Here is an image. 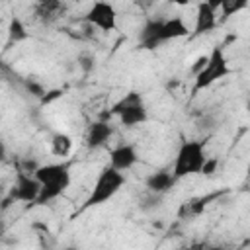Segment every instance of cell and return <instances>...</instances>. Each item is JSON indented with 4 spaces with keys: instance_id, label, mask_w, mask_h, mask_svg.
<instances>
[{
    "instance_id": "484cf974",
    "label": "cell",
    "mask_w": 250,
    "mask_h": 250,
    "mask_svg": "<svg viewBox=\"0 0 250 250\" xmlns=\"http://www.w3.org/2000/svg\"><path fill=\"white\" fill-rule=\"evenodd\" d=\"M205 2H207V4H209L213 10H219V8L223 6V2H225V0H205Z\"/></svg>"
},
{
    "instance_id": "f1b7e54d",
    "label": "cell",
    "mask_w": 250,
    "mask_h": 250,
    "mask_svg": "<svg viewBox=\"0 0 250 250\" xmlns=\"http://www.w3.org/2000/svg\"><path fill=\"white\" fill-rule=\"evenodd\" d=\"M248 111H250V104H248Z\"/></svg>"
},
{
    "instance_id": "8992f818",
    "label": "cell",
    "mask_w": 250,
    "mask_h": 250,
    "mask_svg": "<svg viewBox=\"0 0 250 250\" xmlns=\"http://www.w3.org/2000/svg\"><path fill=\"white\" fill-rule=\"evenodd\" d=\"M39 191H41V182L33 174H27L23 170H18L16 172V182L10 188L8 195L14 201H23V203L35 205V201L39 197Z\"/></svg>"
},
{
    "instance_id": "5b68a950",
    "label": "cell",
    "mask_w": 250,
    "mask_h": 250,
    "mask_svg": "<svg viewBox=\"0 0 250 250\" xmlns=\"http://www.w3.org/2000/svg\"><path fill=\"white\" fill-rule=\"evenodd\" d=\"M84 21L98 27L104 33L115 31L117 29V12L113 8V4L105 2V0H96L90 10L84 14Z\"/></svg>"
},
{
    "instance_id": "6da1fadb",
    "label": "cell",
    "mask_w": 250,
    "mask_h": 250,
    "mask_svg": "<svg viewBox=\"0 0 250 250\" xmlns=\"http://www.w3.org/2000/svg\"><path fill=\"white\" fill-rule=\"evenodd\" d=\"M123 184H125V176H123L121 170L113 168L111 164L104 166L102 172L98 174V178H96V182H94V186L90 189V195L86 197V201H84L80 211H86L90 207H96V205H102V203L109 201L123 188Z\"/></svg>"
},
{
    "instance_id": "8fae6325",
    "label": "cell",
    "mask_w": 250,
    "mask_h": 250,
    "mask_svg": "<svg viewBox=\"0 0 250 250\" xmlns=\"http://www.w3.org/2000/svg\"><path fill=\"white\" fill-rule=\"evenodd\" d=\"M137 160H139L137 150H135V146L129 145V143H123V145H119V146H115V148L109 150V164H111L113 168L121 170V172L131 170V168L137 164Z\"/></svg>"
},
{
    "instance_id": "d4e9b609",
    "label": "cell",
    "mask_w": 250,
    "mask_h": 250,
    "mask_svg": "<svg viewBox=\"0 0 250 250\" xmlns=\"http://www.w3.org/2000/svg\"><path fill=\"white\" fill-rule=\"evenodd\" d=\"M156 0H135V4L137 6H141V8H148V6H152Z\"/></svg>"
},
{
    "instance_id": "e0dca14e",
    "label": "cell",
    "mask_w": 250,
    "mask_h": 250,
    "mask_svg": "<svg viewBox=\"0 0 250 250\" xmlns=\"http://www.w3.org/2000/svg\"><path fill=\"white\" fill-rule=\"evenodd\" d=\"M8 37H10V41H16V43L25 41V39L29 37L27 29H25V25H23V21H21L20 18H12V20H10V25H8Z\"/></svg>"
},
{
    "instance_id": "9a60e30c",
    "label": "cell",
    "mask_w": 250,
    "mask_h": 250,
    "mask_svg": "<svg viewBox=\"0 0 250 250\" xmlns=\"http://www.w3.org/2000/svg\"><path fill=\"white\" fill-rule=\"evenodd\" d=\"M72 148V139L66 133H55L51 137V150L55 156H68Z\"/></svg>"
},
{
    "instance_id": "7402d4cb",
    "label": "cell",
    "mask_w": 250,
    "mask_h": 250,
    "mask_svg": "<svg viewBox=\"0 0 250 250\" xmlns=\"http://www.w3.org/2000/svg\"><path fill=\"white\" fill-rule=\"evenodd\" d=\"M61 96H62V90H61V88H53V90H47V92H45V96H43L39 102H41V105H47V104H51V102L59 100Z\"/></svg>"
},
{
    "instance_id": "ffe728a7",
    "label": "cell",
    "mask_w": 250,
    "mask_h": 250,
    "mask_svg": "<svg viewBox=\"0 0 250 250\" xmlns=\"http://www.w3.org/2000/svg\"><path fill=\"white\" fill-rule=\"evenodd\" d=\"M23 88H25L31 96H35V98H39V100H41V98L45 96V92H47V90H45V86H43V84H39V82H37V80H33V78H23Z\"/></svg>"
},
{
    "instance_id": "9c48e42d",
    "label": "cell",
    "mask_w": 250,
    "mask_h": 250,
    "mask_svg": "<svg viewBox=\"0 0 250 250\" xmlns=\"http://www.w3.org/2000/svg\"><path fill=\"white\" fill-rule=\"evenodd\" d=\"M111 135H113V127L109 125V121L96 119V121H92L88 125L84 143H86V146L90 150H94V148H100V146L107 145V141L111 139Z\"/></svg>"
},
{
    "instance_id": "d6986e66",
    "label": "cell",
    "mask_w": 250,
    "mask_h": 250,
    "mask_svg": "<svg viewBox=\"0 0 250 250\" xmlns=\"http://www.w3.org/2000/svg\"><path fill=\"white\" fill-rule=\"evenodd\" d=\"M195 125H197L199 131L207 133V131H213L217 127V119H215L213 113H199V119L195 121Z\"/></svg>"
},
{
    "instance_id": "83f0119b",
    "label": "cell",
    "mask_w": 250,
    "mask_h": 250,
    "mask_svg": "<svg viewBox=\"0 0 250 250\" xmlns=\"http://www.w3.org/2000/svg\"><path fill=\"white\" fill-rule=\"evenodd\" d=\"M248 176H250V164H248Z\"/></svg>"
},
{
    "instance_id": "f546056e",
    "label": "cell",
    "mask_w": 250,
    "mask_h": 250,
    "mask_svg": "<svg viewBox=\"0 0 250 250\" xmlns=\"http://www.w3.org/2000/svg\"><path fill=\"white\" fill-rule=\"evenodd\" d=\"M156 2H158V0H156Z\"/></svg>"
},
{
    "instance_id": "7a4b0ae2",
    "label": "cell",
    "mask_w": 250,
    "mask_h": 250,
    "mask_svg": "<svg viewBox=\"0 0 250 250\" xmlns=\"http://www.w3.org/2000/svg\"><path fill=\"white\" fill-rule=\"evenodd\" d=\"M205 160H207V156H205V143L203 141H182V145L176 152L172 172L178 180L186 178V176L201 174Z\"/></svg>"
},
{
    "instance_id": "52a82bcc",
    "label": "cell",
    "mask_w": 250,
    "mask_h": 250,
    "mask_svg": "<svg viewBox=\"0 0 250 250\" xmlns=\"http://www.w3.org/2000/svg\"><path fill=\"white\" fill-rule=\"evenodd\" d=\"M64 2L62 0H35L33 6V16L41 23H55L64 16Z\"/></svg>"
},
{
    "instance_id": "4fadbf2b",
    "label": "cell",
    "mask_w": 250,
    "mask_h": 250,
    "mask_svg": "<svg viewBox=\"0 0 250 250\" xmlns=\"http://www.w3.org/2000/svg\"><path fill=\"white\" fill-rule=\"evenodd\" d=\"M68 186H70V178H61V180H51V182L41 184V191H39L35 205H47L49 201L57 199Z\"/></svg>"
},
{
    "instance_id": "603a6c76",
    "label": "cell",
    "mask_w": 250,
    "mask_h": 250,
    "mask_svg": "<svg viewBox=\"0 0 250 250\" xmlns=\"http://www.w3.org/2000/svg\"><path fill=\"white\" fill-rule=\"evenodd\" d=\"M207 61H209V55H201V57H197V59H195V62H193V64H191V68H189V70H191V74H193V76H195V74H199V72L205 68Z\"/></svg>"
},
{
    "instance_id": "2e32d148",
    "label": "cell",
    "mask_w": 250,
    "mask_h": 250,
    "mask_svg": "<svg viewBox=\"0 0 250 250\" xmlns=\"http://www.w3.org/2000/svg\"><path fill=\"white\" fill-rule=\"evenodd\" d=\"M250 4V0H225L221 6V21H227L229 18L240 14L242 10H246Z\"/></svg>"
},
{
    "instance_id": "44dd1931",
    "label": "cell",
    "mask_w": 250,
    "mask_h": 250,
    "mask_svg": "<svg viewBox=\"0 0 250 250\" xmlns=\"http://www.w3.org/2000/svg\"><path fill=\"white\" fill-rule=\"evenodd\" d=\"M41 164L35 160V158H23L20 164H18V170H23V172H27V174H35V170L39 168Z\"/></svg>"
},
{
    "instance_id": "277c9868",
    "label": "cell",
    "mask_w": 250,
    "mask_h": 250,
    "mask_svg": "<svg viewBox=\"0 0 250 250\" xmlns=\"http://www.w3.org/2000/svg\"><path fill=\"white\" fill-rule=\"evenodd\" d=\"M230 74V68H229V62L225 59V51H223V45H217L211 49L209 53V61L205 64V68L193 76V94L203 90V88H209L213 82L225 78Z\"/></svg>"
},
{
    "instance_id": "5bb4252c",
    "label": "cell",
    "mask_w": 250,
    "mask_h": 250,
    "mask_svg": "<svg viewBox=\"0 0 250 250\" xmlns=\"http://www.w3.org/2000/svg\"><path fill=\"white\" fill-rule=\"evenodd\" d=\"M189 33V29H188V25L184 23V20L182 18H168V20H164V23H162V31H160V39H162V43L164 41H170V39H180V37H186Z\"/></svg>"
},
{
    "instance_id": "4316f807",
    "label": "cell",
    "mask_w": 250,
    "mask_h": 250,
    "mask_svg": "<svg viewBox=\"0 0 250 250\" xmlns=\"http://www.w3.org/2000/svg\"><path fill=\"white\" fill-rule=\"evenodd\" d=\"M170 4H174V6H188L191 0H168Z\"/></svg>"
},
{
    "instance_id": "ba28073f",
    "label": "cell",
    "mask_w": 250,
    "mask_h": 250,
    "mask_svg": "<svg viewBox=\"0 0 250 250\" xmlns=\"http://www.w3.org/2000/svg\"><path fill=\"white\" fill-rule=\"evenodd\" d=\"M162 23H164L162 18H150L145 21V25L141 27V33H139V47L141 49L154 51L162 45V39H160Z\"/></svg>"
},
{
    "instance_id": "cb8c5ba5",
    "label": "cell",
    "mask_w": 250,
    "mask_h": 250,
    "mask_svg": "<svg viewBox=\"0 0 250 250\" xmlns=\"http://www.w3.org/2000/svg\"><path fill=\"white\" fill-rule=\"evenodd\" d=\"M217 164H219V160H217V158H207V160H205V164H203V168H201V174L211 176V174L217 170Z\"/></svg>"
},
{
    "instance_id": "ac0fdd59",
    "label": "cell",
    "mask_w": 250,
    "mask_h": 250,
    "mask_svg": "<svg viewBox=\"0 0 250 250\" xmlns=\"http://www.w3.org/2000/svg\"><path fill=\"white\" fill-rule=\"evenodd\" d=\"M76 62H78V68H80L84 74H90V72L96 68V57H94L92 53H80L78 59H76Z\"/></svg>"
},
{
    "instance_id": "7c38bea8",
    "label": "cell",
    "mask_w": 250,
    "mask_h": 250,
    "mask_svg": "<svg viewBox=\"0 0 250 250\" xmlns=\"http://www.w3.org/2000/svg\"><path fill=\"white\" fill-rule=\"evenodd\" d=\"M176 182H178V178L174 176V172H170V170H156L150 176H146L145 186H146L148 191L162 195V193L170 191L176 186Z\"/></svg>"
},
{
    "instance_id": "3957f363",
    "label": "cell",
    "mask_w": 250,
    "mask_h": 250,
    "mask_svg": "<svg viewBox=\"0 0 250 250\" xmlns=\"http://www.w3.org/2000/svg\"><path fill=\"white\" fill-rule=\"evenodd\" d=\"M109 111H111V115L119 117V123L123 127H137V125L146 123V119H148L146 105L143 102V96L137 90H131L125 96H121L109 107Z\"/></svg>"
},
{
    "instance_id": "30bf717a",
    "label": "cell",
    "mask_w": 250,
    "mask_h": 250,
    "mask_svg": "<svg viewBox=\"0 0 250 250\" xmlns=\"http://www.w3.org/2000/svg\"><path fill=\"white\" fill-rule=\"evenodd\" d=\"M217 27V10H213L205 0L197 4L195 12V25H193V37L205 35Z\"/></svg>"
}]
</instances>
